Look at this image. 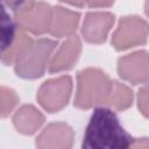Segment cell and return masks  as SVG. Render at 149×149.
Returning a JSON list of instances; mask_svg holds the SVG:
<instances>
[{
  "instance_id": "cell-1",
  "label": "cell",
  "mask_w": 149,
  "mask_h": 149,
  "mask_svg": "<svg viewBox=\"0 0 149 149\" xmlns=\"http://www.w3.org/2000/svg\"><path fill=\"white\" fill-rule=\"evenodd\" d=\"M133 140L112 109L99 107L91 115L85 130L83 148L125 149L130 147Z\"/></svg>"
},
{
  "instance_id": "cell-2",
  "label": "cell",
  "mask_w": 149,
  "mask_h": 149,
  "mask_svg": "<svg viewBox=\"0 0 149 149\" xmlns=\"http://www.w3.org/2000/svg\"><path fill=\"white\" fill-rule=\"evenodd\" d=\"M111 85L112 80L99 69L87 68L79 71L74 106L80 109H88L98 105H105Z\"/></svg>"
},
{
  "instance_id": "cell-3",
  "label": "cell",
  "mask_w": 149,
  "mask_h": 149,
  "mask_svg": "<svg viewBox=\"0 0 149 149\" xmlns=\"http://www.w3.org/2000/svg\"><path fill=\"white\" fill-rule=\"evenodd\" d=\"M56 45V41L50 38L33 41L14 63L16 74L24 79H36L43 76Z\"/></svg>"
},
{
  "instance_id": "cell-4",
  "label": "cell",
  "mask_w": 149,
  "mask_h": 149,
  "mask_svg": "<svg viewBox=\"0 0 149 149\" xmlns=\"http://www.w3.org/2000/svg\"><path fill=\"white\" fill-rule=\"evenodd\" d=\"M148 36L149 24L140 16L128 15L120 20L116 30L112 35V44L119 51L127 50L146 44Z\"/></svg>"
},
{
  "instance_id": "cell-5",
  "label": "cell",
  "mask_w": 149,
  "mask_h": 149,
  "mask_svg": "<svg viewBox=\"0 0 149 149\" xmlns=\"http://www.w3.org/2000/svg\"><path fill=\"white\" fill-rule=\"evenodd\" d=\"M72 92V79L70 76H61L44 81L38 92V104L49 113H56L63 109Z\"/></svg>"
},
{
  "instance_id": "cell-6",
  "label": "cell",
  "mask_w": 149,
  "mask_h": 149,
  "mask_svg": "<svg viewBox=\"0 0 149 149\" xmlns=\"http://www.w3.org/2000/svg\"><path fill=\"white\" fill-rule=\"evenodd\" d=\"M51 15L52 8L49 3L43 1H34L22 9L14 12L15 23L34 35L49 33Z\"/></svg>"
},
{
  "instance_id": "cell-7",
  "label": "cell",
  "mask_w": 149,
  "mask_h": 149,
  "mask_svg": "<svg viewBox=\"0 0 149 149\" xmlns=\"http://www.w3.org/2000/svg\"><path fill=\"white\" fill-rule=\"evenodd\" d=\"M118 72L132 84H149V54L139 50L121 57L118 61Z\"/></svg>"
},
{
  "instance_id": "cell-8",
  "label": "cell",
  "mask_w": 149,
  "mask_h": 149,
  "mask_svg": "<svg viewBox=\"0 0 149 149\" xmlns=\"http://www.w3.org/2000/svg\"><path fill=\"white\" fill-rule=\"evenodd\" d=\"M114 19L115 16L108 12L87 13L81 26L84 40L93 44L104 43L114 24Z\"/></svg>"
},
{
  "instance_id": "cell-9",
  "label": "cell",
  "mask_w": 149,
  "mask_h": 149,
  "mask_svg": "<svg viewBox=\"0 0 149 149\" xmlns=\"http://www.w3.org/2000/svg\"><path fill=\"white\" fill-rule=\"evenodd\" d=\"M74 140L72 128L64 122L48 125L36 137V147L42 149H65L71 148Z\"/></svg>"
},
{
  "instance_id": "cell-10",
  "label": "cell",
  "mask_w": 149,
  "mask_h": 149,
  "mask_svg": "<svg viewBox=\"0 0 149 149\" xmlns=\"http://www.w3.org/2000/svg\"><path fill=\"white\" fill-rule=\"evenodd\" d=\"M81 51V42L80 38L76 35L70 36L65 40L56 54L51 57L49 63V71L51 73L61 72L71 69L78 61Z\"/></svg>"
},
{
  "instance_id": "cell-11",
  "label": "cell",
  "mask_w": 149,
  "mask_h": 149,
  "mask_svg": "<svg viewBox=\"0 0 149 149\" xmlns=\"http://www.w3.org/2000/svg\"><path fill=\"white\" fill-rule=\"evenodd\" d=\"M79 19V13L56 6L52 8L49 34L55 37H70L78 28Z\"/></svg>"
},
{
  "instance_id": "cell-12",
  "label": "cell",
  "mask_w": 149,
  "mask_h": 149,
  "mask_svg": "<svg viewBox=\"0 0 149 149\" xmlns=\"http://www.w3.org/2000/svg\"><path fill=\"white\" fill-rule=\"evenodd\" d=\"M43 123L44 115L31 105H23L13 116V125L15 129L23 135H31L36 133Z\"/></svg>"
},
{
  "instance_id": "cell-13",
  "label": "cell",
  "mask_w": 149,
  "mask_h": 149,
  "mask_svg": "<svg viewBox=\"0 0 149 149\" xmlns=\"http://www.w3.org/2000/svg\"><path fill=\"white\" fill-rule=\"evenodd\" d=\"M133 104V92L132 90L116 80H112L111 90L105 101V105L112 107L116 111H125L129 108Z\"/></svg>"
},
{
  "instance_id": "cell-14",
  "label": "cell",
  "mask_w": 149,
  "mask_h": 149,
  "mask_svg": "<svg viewBox=\"0 0 149 149\" xmlns=\"http://www.w3.org/2000/svg\"><path fill=\"white\" fill-rule=\"evenodd\" d=\"M27 33L28 31H26L24 29L17 26L16 34L13 37L12 42L6 48L2 49V62L6 65L14 64L17 57L23 52V50L34 41Z\"/></svg>"
},
{
  "instance_id": "cell-15",
  "label": "cell",
  "mask_w": 149,
  "mask_h": 149,
  "mask_svg": "<svg viewBox=\"0 0 149 149\" xmlns=\"http://www.w3.org/2000/svg\"><path fill=\"white\" fill-rule=\"evenodd\" d=\"M19 102V97L10 87H1V116L6 118L15 108Z\"/></svg>"
},
{
  "instance_id": "cell-16",
  "label": "cell",
  "mask_w": 149,
  "mask_h": 149,
  "mask_svg": "<svg viewBox=\"0 0 149 149\" xmlns=\"http://www.w3.org/2000/svg\"><path fill=\"white\" fill-rule=\"evenodd\" d=\"M137 106L140 112L149 119V85L139 90L137 93Z\"/></svg>"
},
{
  "instance_id": "cell-17",
  "label": "cell",
  "mask_w": 149,
  "mask_h": 149,
  "mask_svg": "<svg viewBox=\"0 0 149 149\" xmlns=\"http://www.w3.org/2000/svg\"><path fill=\"white\" fill-rule=\"evenodd\" d=\"M35 0H3V2L13 10V12H17L20 9H22L23 7L30 5L31 2H34Z\"/></svg>"
},
{
  "instance_id": "cell-18",
  "label": "cell",
  "mask_w": 149,
  "mask_h": 149,
  "mask_svg": "<svg viewBox=\"0 0 149 149\" xmlns=\"http://www.w3.org/2000/svg\"><path fill=\"white\" fill-rule=\"evenodd\" d=\"M114 0H86V3L91 8H104L112 6Z\"/></svg>"
},
{
  "instance_id": "cell-19",
  "label": "cell",
  "mask_w": 149,
  "mask_h": 149,
  "mask_svg": "<svg viewBox=\"0 0 149 149\" xmlns=\"http://www.w3.org/2000/svg\"><path fill=\"white\" fill-rule=\"evenodd\" d=\"M129 148H149V139L147 137L134 139Z\"/></svg>"
},
{
  "instance_id": "cell-20",
  "label": "cell",
  "mask_w": 149,
  "mask_h": 149,
  "mask_svg": "<svg viewBox=\"0 0 149 149\" xmlns=\"http://www.w3.org/2000/svg\"><path fill=\"white\" fill-rule=\"evenodd\" d=\"M62 2H65V3H69V5H72V6H77V7H81L85 5L86 0H61Z\"/></svg>"
},
{
  "instance_id": "cell-21",
  "label": "cell",
  "mask_w": 149,
  "mask_h": 149,
  "mask_svg": "<svg viewBox=\"0 0 149 149\" xmlns=\"http://www.w3.org/2000/svg\"><path fill=\"white\" fill-rule=\"evenodd\" d=\"M144 12H146L147 16L149 17V0H146V3H144Z\"/></svg>"
}]
</instances>
